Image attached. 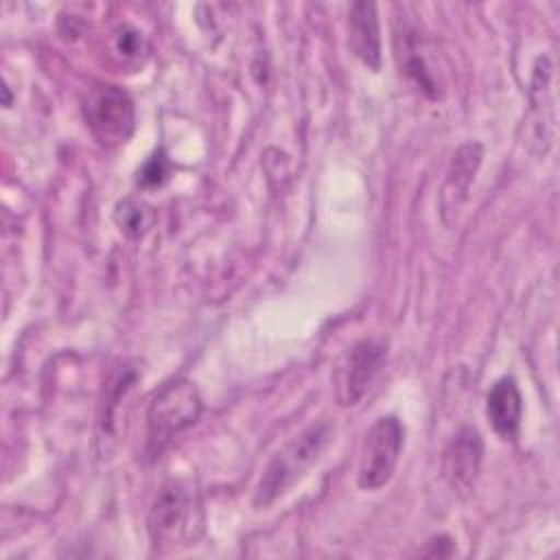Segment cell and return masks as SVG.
<instances>
[{
    "mask_svg": "<svg viewBox=\"0 0 560 560\" xmlns=\"http://www.w3.org/2000/svg\"><path fill=\"white\" fill-rule=\"evenodd\" d=\"M405 429L396 416H381L365 433L357 481L363 490L383 488L398 464Z\"/></svg>",
    "mask_w": 560,
    "mask_h": 560,
    "instance_id": "obj_5",
    "label": "cell"
},
{
    "mask_svg": "<svg viewBox=\"0 0 560 560\" xmlns=\"http://www.w3.org/2000/svg\"><path fill=\"white\" fill-rule=\"evenodd\" d=\"M147 37L133 26H118L109 33V57L125 70H138L144 66L149 57Z\"/></svg>",
    "mask_w": 560,
    "mask_h": 560,
    "instance_id": "obj_12",
    "label": "cell"
},
{
    "mask_svg": "<svg viewBox=\"0 0 560 560\" xmlns=\"http://www.w3.org/2000/svg\"><path fill=\"white\" fill-rule=\"evenodd\" d=\"M431 549L422 551L424 556H451L453 553V540L448 536H438L427 542Z\"/></svg>",
    "mask_w": 560,
    "mask_h": 560,
    "instance_id": "obj_15",
    "label": "cell"
},
{
    "mask_svg": "<svg viewBox=\"0 0 560 560\" xmlns=\"http://www.w3.org/2000/svg\"><path fill=\"white\" fill-rule=\"evenodd\" d=\"M168 177V162L164 158L162 151L153 153L144 166L138 171V184L142 188H153V186H160L164 179Z\"/></svg>",
    "mask_w": 560,
    "mask_h": 560,
    "instance_id": "obj_14",
    "label": "cell"
},
{
    "mask_svg": "<svg viewBox=\"0 0 560 560\" xmlns=\"http://www.w3.org/2000/svg\"><path fill=\"white\" fill-rule=\"evenodd\" d=\"M328 422H317L304 429L300 435H295L282 451H278L258 481L254 505L265 508L273 503L280 494H284L319 457L324 444L328 442Z\"/></svg>",
    "mask_w": 560,
    "mask_h": 560,
    "instance_id": "obj_2",
    "label": "cell"
},
{
    "mask_svg": "<svg viewBox=\"0 0 560 560\" xmlns=\"http://www.w3.org/2000/svg\"><path fill=\"white\" fill-rule=\"evenodd\" d=\"M385 357L387 348L378 339H363L352 346L335 372V398L341 407H352L365 396Z\"/></svg>",
    "mask_w": 560,
    "mask_h": 560,
    "instance_id": "obj_6",
    "label": "cell"
},
{
    "mask_svg": "<svg viewBox=\"0 0 560 560\" xmlns=\"http://www.w3.org/2000/svg\"><path fill=\"white\" fill-rule=\"evenodd\" d=\"M350 48L372 70L381 68V31L376 7L372 2H354L348 15Z\"/></svg>",
    "mask_w": 560,
    "mask_h": 560,
    "instance_id": "obj_10",
    "label": "cell"
},
{
    "mask_svg": "<svg viewBox=\"0 0 560 560\" xmlns=\"http://www.w3.org/2000/svg\"><path fill=\"white\" fill-rule=\"evenodd\" d=\"M396 59L400 70L418 85V90L429 98L442 96V83L429 59V46L418 28L405 24L402 31L396 33Z\"/></svg>",
    "mask_w": 560,
    "mask_h": 560,
    "instance_id": "obj_7",
    "label": "cell"
},
{
    "mask_svg": "<svg viewBox=\"0 0 560 560\" xmlns=\"http://www.w3.org/2000/svg\"><path fill=\"white\" fill-rule=\"evenodd\" d=\"M114 219H116L118 228H120L127 236L138 238V236H142V234H147V232L151 230V225L155 223V210H153V206H149V203L142 201V199L127 197V199H122V201L116 206Z\"/></svg>",
    "mask_w": 560,
    "mask_h": 560,
    "instance_id": "obj_13",
    "label": "cell"
},
{
    "mask_svg": "<svg viewBox=\"0 0 560 560\" xmlns=\"http://www.w3.org/2000/svg\"><path fill=\"white\" fill-rule=\"evenodd\" d=\"M83 118L92 136L105 147L122 144L136 127V112L129 94L109 83H101L88 92L83 101Z\"/></svg>",
    "mask_w": 560,
    "mask_h": 560,
    "instance_id": "obj_3",
    "label": "cell"
},
{
    "mask_svg": "<svg viewBox=\"0 0 560 560\" xmlns=\"http://www.w3.org/2000/svg\"><path fill=\"white\" fill-rule=\"evenodd\" d=\"M486 416L492 431L501 440H514L518 435L523 398L512 376H501L499 381H494L486 396Z\"/></svg>",
    "mask_w": 560,
    "mask_h": 560,
    "instance_id": "obj_9",
    "label": "cell"
},
{
    "mask_svg": "<svg viewBox=\"0 0 560 560\" xmlns=\"http://www.w3.org/2000/svg\"><path fill=\"white\" fill-rule=\"evenodd\" d=\"M195 510V497L182 481L166 483L158 492L149 512V534L153 545L160 549L186 545L197 523Z\"/></svg>",
    "mask_w": 560,
    "mask_h": 560,
    "instance_id": "obj_4",
    "label": "cell"
},
{
    "mask_svg": "<svg viewBox=\"0 0 560 560\" xmlns=\"http://www.w3.org/2000/svg\"><path fill=\"white\" fill-rule=\"evenodd\" d=\"M481 162V147L479 144H466L455 153L453 160V168L448 173L446 186L442 190V201H446L451 197V206L446 210H457L462 199L468 192V186L477 173V166Z\"/></svg>",
    "mask_w": 560,
    "mask_h": 560,
    "instance_id": "obj_11",
    "label": "cell"
},
{
    "mask_svg": "<svg viewBox=\"0 0 560 560\" xmlns=\"http://www.w3.org/2000/svg\"><path fill=\"white\" fill-rule=\"evenodd\" d=\"M483 457V442L472 427H462L444 451V475L448 483L466 492L477 479Z\"/></svg>",
    "mask_w": 560,
    "mask_h": 560,
    "instance_id": "obj_8",
    "label": "cell"
},
{
    "mask_svg": "<svg viewBox=\"0 0 560 560\" xmlns=\"http://www.w3.org/2000/svg\"><path fill=\"white\" fill-rule=\"evenodd\" d=\"M201 413V396L188 378H173L153 396L147 411V453L158 457Z\"/></svg>",
    "mask_w": 560,
    "mask_h": 560,
    "instance_id": "obj_1",
    "label": "cell"
}]
</instances>
